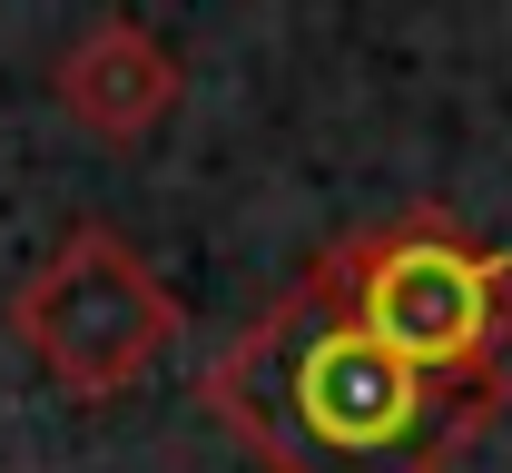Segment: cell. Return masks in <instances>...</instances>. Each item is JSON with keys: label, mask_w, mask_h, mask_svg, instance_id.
<instances>
[{"label": "cell", "mask_w": 512, "mask_h": 473, "mask_svg": "<svg viewBox=\"0 0 512 473\" xmlns=\"http://www.w3.org/2000/svg\"><path fill=\"white\" fill-rule=\"evenodd\" d=\"M197 405L266 473H453L473 454V434L503 414V395L404 365L355 316H335L325 296L286 286L207 365Z\"/></svg>", "instance_id": "cell-1"}, {"label": "cell", "mask_w": 512, "mask_h": 473, "mask_svg": "<svg viewBox=\"0 0 512 473\" xmlns=\"http://www.w3.org/2000/svg\"><path fill=\"white\" fill-rule=\"evenodd\" d=\"M296 286L325 296L335 316H355L404 365L512 395V257L453 207H394L375 227L335 237Z\"/></svg>", "instance_id": "cell-2"}, {"label": "cell", "mask_w": 512, "mask_h": 473, "mask_svg": "<svg viewBox=\"0 0 512 473\" xmlns=\"http://www.w3.org/2000/svg\"><path fill=\"white\" fill-rule=\"evenodd\" d=\"M10 336L69 405H119L178 355L188 306L119 227L89 217L60 247H40V267L10 286Z\"/></svg>", "instance_id": "cell-3"}, {"label": "cell", "mask_w": 512, "mask_h": 473, "mask_svg": "<svg viewBox=\"0 0 512 473\" xmlns=\"http://www.w3.org/2000/svg\"><path fill=\"white\" fill-rule=\"evenodd\" d=\"M178 99H188V60L148 20H128V10L89 20L69 40V60H60V109L99 138H148Z\"/></svg>", "instance_id": "cell-4"}]
</instances>
